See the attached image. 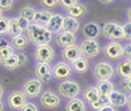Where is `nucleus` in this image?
<instances>
[{
    "mask_svg": "<svg viewBox=\"0 0 131 111\" xmlns=\"http://www.w3.org/2000/svg\"><path fill=\"white\" fill-rule=\"evenodd\" d=\"M28 31V41L34 43L36 46H42V44H49L52 39V34L45 28L39 26L37 24H30L26 29Z\"/></svg>",
    "mask_w": 131,
    "mask_h": 111,
    "instance_id": "1",
    "label": "nucleus"
},
{
    "mask_svg": "<svg viewBox=\"0 0 131 111\" xmlns=\"http://www.w3.org/2000/svg\"><path fill=\"white\" fill-rule=\"evenodd\" d=\"M102 34H104L105 38L110 39L113 42H118V41L125 39L122 26L115 24V22H112V21H107V22L104 24V26H102Z\"/></svg>",
    "mask_w": 131,
    "mask_h": 111,
    "instance_id": "2",
    "label": "nucleus"
},
{
    "mask_svg": "<svg viewBox=\"0 0 131 111\" xmlns=\"http://www.w3.org/2000/svg\"><path fill=\"white\" fill-rule=\"evenodd\" d=\"M58 93L67 99H73L78 98L80 93V85L76 81H70V80H64L62 84L58 86Z\"/></svg>",
    "mask_w": 131,
    "mask_h": 111,
    "instance_id": "3",
    "label": "nucleus"
},
{
    "mask_svg": "<svg viewBox=\"0 0 131 111\" xmlns=\"http://www.w3.org/2000/svg\"><path fill=\"white\" fill-rule=\"evenodd\" d=\"M80 52L84 58L86 59H92V58H96L98 54L101 51V47H100V43H98L96 39H85L81 42L80 44Z\"/></svg>",
    "mask_w": 131,
    "mask_h": 111,
    "instance_id": "4",
    "label": "nucleus"
},
{
    "mask_svg": "<svg viewBox=\"0 0 131 111\" xmlns=\"http://www.w3.org/2000/svg\"><path fill=\"white\" fill-rule=\"evenodd\" d=\"M21 92L26 98H37L42 92V81L38 79H30L24 82Z\"/></svg>",
    "mask_w": 131,
    "mask_h": 111,
    "instance_id": "5",
    "label": "nucleus"
},
{
    "mask_svg": "<svg viewBox=\"0 0 131 111\" xmlns=\"http://www.w3.org/2000/svg\"><path fill=\"white\" fill-rule=\"evenodd\" d=\"M93 75L97 80H110L114 75V68L106 61H98L93 67Z\"/></svg>",
    "mask_w": 131,
    "mask_h": 111,
    "instance_id": "6",
    "label": "nucleus"
},
{
    "mask_svg": "<svg viewBox=\"0 0 131 111\" xmlns=\"http://www.w3.org/2000/svg\"><path fill=\"white\" fill-rule=\"evenodd\" d=\"M51 73L57 80H67L72 76V67L66 61H58L51 68Z\"/></svg>",
    "mask_w": 131,
    "mask_h": 111,
    "instance_id": "7",
    "label": "nucleus"
},
{
    "mask_svg": "<svg viewBox=\"0 0 131 111\" xmlns=\"http://www.w3.org/2000/svg\"><path fill=\"white\" fill-rule=\"evenodd\" d=\"M34 56H36L38 63H47L49 64L50 61L54 60L55 51H54V48L50 44H42V46H37Z\"/></svg>",
    "mask_w": 131,
    "mask_h": 111,
    "instance_id": "8",
    "label": "nucleus"
},
{
    "mask_svg": "<svg viewBox=\"0 0 131 111\" xmlns=\"http://www.w3.org/2000/svg\"><path fill=\"white\" fill-rule=\"evenodd\" d=\"M104 55L110 60H118L123 55V47L118 42H109L104 47Z\"/></svg>",
    "mask_w": 131,
    "mask_h": 111,
    "instance_id": "9",
    "label": "nucleus"
},
{
    "mask_svg": "<svg viewBox=\"0 0 131 111\" xmlns=\"http://www.w3.org/2000/svg\"><path fill=\"white\" fill-rule=\"evenodd\" d=\"M41 105L45 108H57L60 103V98L57 93H54L51 90H46L41 95Z\"/></svg>",
    "mask_w": 131,
    "mask_h": 111,
    "instance_id": "10",
    "label": "nucleus"
},
{
    "mask_svg": "<svg viewBox=\"0 0 131 111\" xmlns=\"http://www.w3.org/2000/svg\"><path fill=\"white\" fill-rule=\"evenodd\" d=\"M7 102L9 105L10 108H13V110H21L24 107V105L26 103V97L23 94V92H20V90H15L12 92L8 98H7Z\"/></svg>",
    "mask_w": 131,
    "mask_h": 111,
    "instance_id": "11",
    "label": "nucleus"
},
{
    "mask_svg": "<svg viewBox=\"0 0 131 111\" xmlns=\"http://www.w3.org/2000/svg\"><path fill=\"white\" fill-rule=\"evenodd\" d=\"M55 42L58 46L66 48L68 46H72V44H75L76 42V37L75 34H72V33H68V31H60L57 34L55 37Z\"/></svg>",
    "mask_w": 131,
    "mask_h": 111,
    "instance_id": "12",
    "label": "nucleus"
},
{
    "mask_svg": "<svg viewBox=\"0 0 131 111\" xmlns=\"http://www.w3.org/2000/svg\"><path fill=\"white\" fill-rule=\"evenodd\" d=\"M80 56H81L80 48H79V46H76V44H72V46L66 47L62 51V58L64 59V61H68V63H73L76 59H79Z\"/></svg>",
    "mask_w": 131,
    "mask_h": 111,
    "instance_id": "13",
    "label": "nucleus"
},
{
    "mask_svg": "<svg viewBox=\"0 0 131 111\" xmlns=\"http://www.w3.org/2000/svg\"><path fill=\"white\" fill-rule=\"evenodd\" d=\"M63 20L64 17L59 13H55V15H52L50 21H49V24L46 25V29L51 33V34H54V33H60V30L63 29Z\"/></svg>",
    "mask_w": 131,
    "mask_h": 111,
    "instance_id": "14",
    "label": "nucleus"
},
{
    "mask_svg": "<svg viewBox=\"0 0 131 111\" xmlns=\"http://www.w3.org/2000/svg\"><path fill=\"white\" fill-rule=\"evenodd\" d=\"M36 75L38 80L41 81H50L52 73H51V67L47 63H38L36 67Z\"/></svg>",
    "mask_w": 131,
    "mask_h": 111,
    "instance_id": "15",
    "label": "nucleus"
},
{
    "mask_svg": "<svg viewBox=\"0 0 131 111\" xmlns=\"http://www.w3.org/2000/svg\"><path fill=\"white\" fill-rule=\"evenodd\" d=\"M109 99H110V106L115 107H123L127 103V95L121 90H113L109 94Z\"/></svg>",
    "mask_w": 131,
    "mask_h": 111,
    "instance_id": "16",
    "label": "nucleus"
},
{
    "mask_svg": "<svg viewBox=\"0 0 131 111\" xmlns=\"http://www.w3.org/2000/svg\"><path fill=\"white\" fill-rule=\"evenodd\" d=\"M100 33V26L96 22H86L83 28V34L86 37V39H96Z\"/></svg>",
    "mask_w": 131,
    "mask_h": 111,
    "instance_id": "17",
    "label": "nucleus"
},
{
    "mask_svg": "<svg viewBox=\"0 0 131 111\" xmlns=\"http://www.w3.org/2000/svg\"><path fill=\"white\" fill-rule=\"evenodd\" d=\"M72 71H76L80 75H84L89 71V61L84 56H80L79 59H76L73 63H72Z\"/></svg>",
    "mask_w": 131,
    "mask_h": 111,
    "instance_id": "18",
    "label": "nucleus"
},
{
    "mask_svg": "<svg viewBox=\"0 0 131 111\" xmlns=\"http://www.w3.org/2000/svg\"><path fill=\"white\" fill-rule=\"evenodd\" d=\"M79 28H80L79 20L72 18V17H70V16H66V17H64V20H63V30H64V31H68V33H72V34H75V33L79 30Z\"/></svg>",
    "mask_w": 131,
    "mask_h": 111,
    "instance_id": "19",
    "label": "nucleus"
},
{
    "mask_svg": "<svg viewBox=\"0 0 131 111\" xmlns=\"http://www.w3.org/2000/svg\"><path fill=\"white\" fill-rule=\"evenodd\" d=\"M117 73L122 77V79H127L131 76V60L130 59H125L122 61H119L117 64Z\"/></svg>",
    "mask_w": 131,
    "mask_h": 111,
    "instance_id": "20",
    "label": "nucleus"
},
{
    "mask_svg": "<svg viewBox=\"0 0 131 111\" xmlns=\"http://www.w3.org/2000/svg\"><path fill=\"white\" fill-rule=\"evenodd\" d=\"M52 13L50 10H36V15H34V24L39 25V26H45L49 24V21L51 18Z\"/></svg>",
    "mask_w": 131,
    "mask_h": 111,
    "instance_id": "21",
    "label": "nucleus"
},
{
    "mask_svg": "<svg viewBox=\"0 0 131 111\" xmlns=\"http://www.w3.org/2000/svg\"><path fill=\"white\" fill-rule=\"evenodd\" d=\"M98 94H105V95H109L113 90H114V85L110 82V80H98L96 86Z\"/></svg>",
    "mask_w": 131,
    "mask_h": 111,
    "instance_id": "22",
    "label": "nucleus"
},
{
    "mask_svg": "<svg viewBox=\"0 0 131 111\" xmlns=\"http://www.w3.org/2000/svg\"><path fill=\"white\" fill-rule=\"evenodd\" d=\"M67 16H70V17H72V18H76V20H79V18H81L85 13H86V7L85 5H83V4H75V5H72L71 8H68L67 9Z\"/></svg>",
    "mask_w": 131,
    "mask_h": 111,
    "instance_id": "23",
    "label": "nucleus"
},
{
    "mask_svg": "<svg viewBox=\"0 0 131 111\" xmlns=\"http://www.w3.org/2000/svg\"><path fill=\"white\" fill-rule=\"evenodd\" d=\"M66 111H86V106L83 99L80 98H73L70 99L66 105Z\"/></svg>",
    "mask_w": 131,
    "mask_h": 111,
    "instance_id": "24",
    "label": "nucleus"
},
{
    "mask_svg": "<svg viewBox=\"0 0 131 111\" xmlns=\"http://www.w3.org/2000/svg\"><path fill=\"white\" fill-rule=\"evenodd\" d=\"M21 33H23V29H21L20 24H18V20L17 17H12L9 18V26H8V34L15 38V37H18L21 35Z\"/></svg>",
    "mask_w": 131,
    "mask_h": 111,
    "instance_id": "25",
    "label": "nucleus"
},
{
    "mask_svg": "<svg viewBox=\"0 0 131 111\" xmlns=\"http://www.w3.org/2000/svg\"><path fill=\"white\" fill-rule=\"evenodd\" d=\"M15 55V48L10 46V44L4 39L0 42V60H4L9 56Z\"/></svg>",
    "mask_w": 131,
    "mask_h": 111,
    "instance_id": "26",
    "label": "nucleus"
},
{
    "mask_svg": "<svg viewBox=\"0 0 131 111\" xmlns=\"http://www.w3.org/2000/svg\"><path fill=\"white\" fill-rule=\"evenodd\" d=\"M83 98L88 103H93L96 99L98 98V92L94 86H86L83 90Z\"/></svg>",
    "mask_w": 131,
    "mask_h": 111,
    "instance_id": "27",
    "label": "nucleus"
},
{
    "mask_svg": "<svg viewBox=\"0 0 131 111\" xmlns=\"http://www.w3.org/2000/svg\"><path fill=\"white\" fill-rule=\"evenodd\" d=\"M109 105H110V99H109V95H105V94H98V98L96 99L93 103H91L92 108L97 110V111L101 110L105 106H109Z\"/></svg>",
    "mask_w": 131,
    "mask_h": 111,
    "instance_id": "28",
    "label": "nucleus"
},
{
    "mask_svg": "<svg viewBox=\"0 0 131 111\" xmlns=\"http://www.w3.org/2000/svg\"><path fill=\"white\" fill-rule=\"evenodd\" d=\"M34 15H36V9L33 7H30V5L23 7L21 10H20V18H24L28 22L34 21Z\"/></svg>",
    "mask_w": 131,
    "mask_h": 111,
    "instance_id": "29",
    "label": "nucleus"
},
{
    "mask_svg": "<svg viewBox=\"0 0 131 111\" xmlns=\"http://www.w3.org/2000/svg\"><path fill=\"white\" fill-rule=\"evenodd\" d=\"M0 63H2V65L4 67V68L9 69V71H13L16 68H18V61H17V56L16 54L12 55V56H9L4 60H0Z\"/></svg>",
    "mask_w": 131,
    "mask_h": 111,
    "instance_id": "30",
    "label": "nucleus"
},
{
    "mask_svg": "<svg viewBox=\"0 0 131 111\" xmlns=\"http://www.w3.org/2000/svg\"><path fill=\"white\" fill-rule=\"evenodd\" d=\"M28 38L24 37L23 34L18 35V37H15L12 38V44H13V48L16 50H24L26 46H28Z\"/></svg>",
    "mask_w": 131,
    "mask_h": 111,
    "instance_id": "31",
    "label": "nucleus"
},
{
    "mask_svg": "<svg viewBox=\"0 0 131 111\" xmlns=\"http://www.w3.org/2000/svg\"><path fill=\"white\" fill-rule=\"evenodd\" d=\"M8 26H9V18L2 16L0 17V35L8 34Z\"/></svg>",
    "mask_w": 131,
    "mask_h": 111,
    "instance_id": "32",
    "label": "nucleus"
},
{
    "mask_svg": "<svg viewBox=\"0 0 131 111\" xmlns=\"http://www.w3.org/2000/svg\"><path fill=\"white\" fill-rule=\"evenodd\" d=\"M39 3L45 8H47V9H54L58 5L59 0H39Z\"/></svg>",
    "mask_w": 131,
    "mask_h": 111,
    "instance_id": "33",
    "label": "nucleus"
},
{
    "mask_svg": "<svg viewBox=\"0 0 131 111\" xmlns=\"http://www.w3.org/2000/svg\"><path fill=\"white\" fill-rule=\"evenodd\" d=\"M13 8V0H0V9L10 10Z\"/></svg>",
    "mask_w": 131,
    "mask_h": 111,
    "instance_id": "34",
    "label": "nucleus"
},
{
    "mask_svg": "<svg viewBox=\"0 0 131 111\" xmlns=\"http://www.w3.org/2000/svg\"><path fill=\"white\" fill-rule=\"evenodd\" d=\"M122 30H123V35H125V39H130L131 41V22H127L122 26Z\"/></svg>",
    "mask_w": 131,
    "mask_h": 111,
    "instance_id": "35",
    "label": "nucleus"
},
{
    "mask_svg": "<svg viewBox=\"0 0 131 111\" xmlns=\"http://www.w3.org/2000/svg\"><path fill=\"white\" fill-rule=\"evenodd\" d=\"M59 4H60L62 7H64L66 9H68V8H71L72 5L78 4V0H59Z\"/></svg>",
    "mask_w": 131,
    "mask_h": 111,
    "instance_id": "36",
    "label": "nucleus"
},
{
    "mask_svg": "<svg viewBox=\"0 0 131 111\" xmlns=\"http://www.w3.org/2000/svg\"><path fill=\"white\" fill-rule=\"evenodd\" d=\"M20 111H38V108H37V106H36L34 103H31V102H26V103L24 105V107L21 108Z\"/></svg>",
    "mask_w": 131,
    "mask_h": 111,
    "instance_id": "37",
    "label": "nucleus"
},
{
    "mask_svg": "<svg viewBox=\"0 0 131 111\" xmlns=\"http://www.w3.org/2000/svg\"><path fill=\"white\" fill-rule=\"evenodd\" d=\"M16 56H17V61H18V67L21 65H24L26 63V55L23 54V52H20V54H16Z\"/></svg>",
    "mask_w": 131,
    "mask_h": 111,
    "instance_id": "38",
    "label": "nucleus"
},
{
    "mask_svg": "<svg viewBox=\"0 0 131 111\" xmlns=\"http://www.w3.org/2000/svg\"><path fill=\"white\" fill-rule=\"evenodd\" d=\"M122 56H125L126 59H130L131 60V44H126V46L123 47V55Z\"/></svg>",
    "mask_w": 131,
    "mask_h": 111,
    "instance_id": "39",
    "label": "nucleus"
},
{
    "mask_svg": "<svg viewBox=\"0 0 131 111\" xmlns=\"http://www.w3.org/2000/svg\"><path fill=\"white\" fill-rule=\"evenodd\" d=\"M123 89H125L126 92L131 93V76L127 77V79L123 81Z\"/></svg>",
    "mask_w": 131,
    "mask_h": 111,
    "instance_id": "40",
    "label": "nucleus"
},
{
    "mask_svg": "<svg viewBox=\"0 0 131 111\" xmlns=\"http://www.w3.org/2000/svg\"><path fill=\"white\" fill-rule=\"evenodd\" d=\"M17 20H18V24H20V26H21V29H28V26L30 25V22H28V21H25L24 18H20V17H17Z\"/></svg>",
    "mask_w": 131,
    "mask_h": 111,
    "instance_id": "41",
    "label": "nucleus"
},
{
    "mask_svg": "<svg viewBox=\"0 0 131 111\" xmlns=\"http://www.w3.org/2000/svg\"><path fill=\"white\" fill-rule=\"evenodd\" d=\"M98 111H117L113 106H110V105H109V106H105V107H102L101 110H98Z\"/></svg>",
    "mask_w": 131,
    "mask_h": 111,
    "instance_id": "42",
    "label": "nucleus"
},
{
    "mask_svg": "<svg viewBox=\"0 0 131 111\" xmlns=\"http://www.w3.org/2000/svg\"><path fill=\"white\" fill-rule=\"evenodd\" d=\"M114 0H100V3L101 4H110V3H113Z\"/></svg>",
    "mask_w": 131,
    "mask_h": 111,
    "instance_id": "43",
    "label": "nucleus"
},
{
    "mask_svg": "<svg viewBox=\"0 0 131 111\" xmlns=\"http://www.w3.org/2000/svg\"><path fill=\"white\" fill-rule=\"evenodd\" d=\"M126 105H128V108L131 111V94H130V97H127V103Z\"/></svg>",
    "mask_w": 131,
    "mask_h": 111,
    "instance_id": "44",
    "label": "nucleus"
},
{
    "mask_svg": "<svg viewBox=\"0 0 131 111\" xmlns=\"http://www.w3.org/2000/svg\"><path fill=\"white\" fill-rule=\"evenodd\" d=\"M3 94H4V89H3V86H2V85H0V99H2Z\"/></svg>",
    "mask_w": 131,
    "mask_h": 111,
    "instance_id": "45",
    "label": "nucleus"
},
{
    "mask_svg": "<svg viewBox=\"0 0 131 111\" xmlns=\"http://www.w3.org/2000/svg\"><path fill=\"white\" fill-rule=\"evenodd\" d=\"M127 17H128V20H130V22H131V8L127 10Z\"/></svg>",
    "mask_w": 131,
    "mask_h": 111,
    "instance_id": "46",
    "label": "nucleus"
},
{
    "mask_svg": "<svg viewBox=\"0 0 131 111\" xmlns=\"http://www.w3.org/2000/svg\"><path fill=\"white\" fill-rule=\"evenodd\" d=\"M3 108H4V103H3L2 99H0V111H3Z\"/></svg>",
    "mask_w": 131,
    "mask_h": 111,
    "instance_id": "47",
    "label": "nucleus"
},
{
    "mask_svg": "<svg viewBox=\"0 0 131 111\" xmlns=\"http://www.w3.org/2000/svg\"><path fill=\"white\" fill-rule=\"evenodd\" d=\"M2 12H3V10H2V9H0V17H2V16H3V15H2Z\"/></svg>",
    "mask_w": 131,
    "mask_h": 111,
    "instance_id": "48",
    "label": "nucleus"
}]
</instances>
